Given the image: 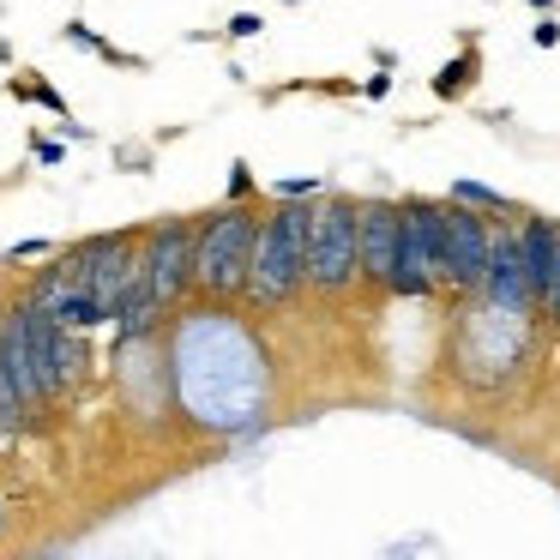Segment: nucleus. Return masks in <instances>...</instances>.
I'll return each mask as SVG.
<instances>
[{
    "label": "nucleus",
    "instance_id": "1",
    "mask_svg": "<svg viewBox=\"0 0 560 560\" xmlns=\"http://www.w3.org/2000/svg\"><path fill=\"white\" fill-rule=\"evenodd\" d=\"M307 230H314V199H278V206H266L254 266H247V290H242L259 314L290 307L307 290Z\"/></svg>",
    "mask_w": 560,
    "mask_h": 560
},
{
    "label": "nucleus",
    "instance_id": "2",
    "mask_svg": "<svg viewBox=\"0 0 560 560\" xmlns=\"http://www.w3.org/2000/svg\"><path fill=\"white\" fill-rule=\"evenodd\" d=\"M259 218L266 211L254 199H223L211 218H199L194 230V290L206 302H235L247 290V266H254Z\"/></svg>",
    "mask_w": 560,
    "mask_h": 560
},
{
    "label": "nucleus",
    "instance_id": "3",
    "mask_svg": "<svg viewBox=\"0 0 560 560\" xmlns=\"http://www.w3.org/2000/svg\"><path fill=\"white\" fill-rule=\"evenodd\" d=\"M355 283H362V199L326 187L314 199V230H307V290L338 302Z\"/></svg>",
    "mask_w": 560,
    "mask_h": 560
},
{
    "label": "nucleus",
    "instance_id": "4",
    "mask_svg": "<svg viewBox=\"0 0 560 560\" xmlns=\"http://www.w3.org/2000/svg\"><path fill=\"white\" fill-rule=\"evenodd\" d=\"M494 223H500V218L464 206V199H440V242H434L440 290H452V295L482 290L488 254H494Z\"/></svg>",
    "mask_w": 560,
    "mask_h": 560
},
{
    "label": "nucleus",
    "instance_id": "5",
    "mask_svg": "<svg viewBox=\"0 0 560 560\" xmlns=\"http://www.w3.org/2000/svg\"><path fill=\"white\" fill-rule=\"evenodd\" d=\"M434 242H440V199L410 194V199H404V223H398V266H392L386 295H404V302H428V295H440Z\"/></svg>",
    "mask_w": 560,
    "mask_h": 560
},
{
    "label": "nucleus",
    "instance_id": "6",
    "mask_svg": "<svg viewBox=\"0 0 560 560\" xmlns=\"http://www.w3.org/2000/svg\"><path fill=\"white\" fill-rule=\"evenodd\" d=\"M194 218H163L139 235V259H145L151 295L163 307H175L182 295H194Z\"/></svg>",
    "mask_w": 560,
    "mask_h": 560
},
{
    "label": "nucleus",
    "instance_id": "7",
    "mask_svg": "<svg viewBox=\"0 0 560 560\" xmlns=\"http://www.w3.org/2000/svg\"><path fill=\"white\" fill-rule=\"evenodd\" d=\"M31 302H43L55 319H61V326H73V331L109 326V314H103V302H97V290H91L79 254H61L49 271H37V283H31Z\"/></svg>",
    "mask_w": 560,
    "mask_h": 560
},
{
    "label": "nucleus",
    "instance_id": "8",
    "mask_svg": "<svg viewBox=\"0 0 560 560\" xmlns=\"http://www.w3.org/2000/svg\"><path fill=\"white\" fill-rule=\"evenodd\" d=\"M482 295H488V307H494V314H512V319H530V314H536V295H530V271H524L518 230H506V223H494V254H488Z\"/></svg>",
    "mask_w": 560,
    "mask_h": 560
},
{
    "label": "nucleus",
    "instance_id": "9",
    "mask_svg": "<svg viewBox=\"0 0 560 560\" xmlns=\"http://www.w3.org/2000/svg\"><path fill=\"white\" fill-rule=\"evenodd\" d=\"M398 223H404V199H362V283L368 290H386L392 283Z\"/></svg>",
    "mask_w": 560,
    "mask_h": 560
},
{
    "label": "nucleus",
    "instance_id": "10",
    "mask_svg": "<svg viewBox=\"0 0 560 560\" xmlns=\"http://www.w3.org/2000/svg\"><path fill=\"white\" fill-rule=\"evenodd\" d=\"M518 247H524V271H530L536 314H542L548 290H555V271H560V223L555 218H524L518 223Z\"/></svg>",
    "mask_w": 560,
    "mask_h": 560
},
{
    "label": "nucleus",
    "instance_id": "11",
    "mask_svg": "<svg viewBox=\"0 0 560 560\" xmlns=\"http://www.w3.org/2000/svg\"><path fill=\"white\" fill-rule=\"evenodd\" d=\"M476 79H482V55H476V43H470V49H464V55H452V61L440 67L434 79H428V91H434L440 103H458L464 91L476 85Z\"/></svg>",
    "mask_w": 560,
    "mask_h": 560
},
{
    "label": "nucleus",
    "instance_id": "12",
    "mask_svg": "<svg viewBox=\"0 0 560 560\" xmlns=\"http://www.w3.org/2000/svg\"><path fill=\"white\" fill-rule=\"evenodd\" d=\"M446 199H464V206L488 211V218H512V199H506V194H494L488 182H470V175H458V182L446 187Z\"/></svg>",
    "mask_w": 560,
    "mask_h": 560
},
{
    "label": "nucleus",
    "instance_id": "13",
    "mask_svg": "<svg viewBox=\"0 0 560 560\" xmlns=\"http://www.w3.org/2000/svg\"><path fill=\"white\" fill-rule=\"evenodd\" d=\"M7 91H13V97H37V103H43V109H55V115H61V121H67V97H61V91H49V85H43V79H37V73H25V79H13V85H7Z\"/></svg>",
    "mask_w": 560,
    "mask_h": 560
},
{
    "label": "nucleus",
    "instance_id": "14",
    "mask_svg": "<svg viewBox=\"0 0 560 560\" xmlns=\"http://www.w3.org/2000/svg\"><path fill=\"white\" fill-rule=\"evenodd\" d=\"M326 194V175H290V182H271V199H319Z\"/></svg>",
    "mask_w": 560,
    "mask_h": 560
},
{
    "label": "nucleus",
    "instance_id": "15",
    "mask_svg": "<svg viewBox=\"0 0 560 560\" xmlns=\"http://www.w3.org/2000/svg\"><path fill=\"white\" fill-rule=\"evenodd\" d=\"M259 31H266V19L259 13H235L230 25H223V37H235V43H247V37H259Z\"/></svg>",
    "mask_w": 560,
    "mask_h": 560
},
{
    "label": "nucleus",
    "instance_id": "16",
    "mask_svg": "<svg viewBox=\"0 0 560 560\" xmlns=\"http://www.w3.org/2000/svg\"><path fill=\"white\" fill-rule=\"evenodd\" d=\"M355 97H368V103H380V97H392V67H380V73H368L362 85H355Z\"/></svg>",
    "mask_w": 560,
    "mask_h": 560
},
{
    "label": "nucleus",
    "instance_id": "17",
    "mask_svg": "<svg viewBox=\"0 0 560 560\" xmlns=\"http://www.w3.org/2000/svg\"><path fill=\"white\" fill-rule=\"evenodd\" d=\"M530 43H536V49H560V19L542 13V19H536V31H530Z\"/></svg>",
    "mask_w": 560,
    "mask_h": 560
},
{
    "label": "nucleus",
    "instance_id": "18",
    "mask_svg": "<svg viewBox=\"0 0 560 560\" xmlns=\"http://www.w3.org/2000/svg\"><path fill=\"white\" fill-rule=\"evenodd\" d=\"M230 199H254V170L247 163H230Z\"/></svg>",
    "mask_w": 560,
    "mask_h": 560
},
{
    "label": "nucleus",
    "instance_id": "19",
    "mask_svg": "<svg viewBox=\"0 0 560 560\" xmlns=\"http://www.w3.org/2000/svg\"><path fill=\"white\" fill-rule=\"evenodd\" d=\"M67 43H79V49H103V37L91 25H67Z\"/></svg>",
    "mask_w": 560,
    "mask_h": 560
},
{
    "label": "nucleus",
    "instance_id": "20",
    "mask_svg": "<svg viewBox=\"0 0 560 560\" xmlns=\"http://www.w3.org/2000/svg\"><path fill=\"white\" fill-rule=\"evenodd\" d=\"M61 158H67L61 145H49V139H37V163H61Z\"/></svg>",
    "mask_w": 560,
    "mask_h": 560
},
{
    "label": "nucleus",
    "instance_id": "21",
    "mask_svg": "<svg viewBox=\"0 0 560 560\" xmlns=\"http://www.w3.org/2000/svg\"><path fill=\"white\" fill-rule=\"evenodd\" d=\"M542 314H548V319H555V326H560V271H555V290H548V307H542Z\"/></svg>",
    "mask_w": 560,
    "mask_h": 560
},
{
    "label": "nucleus",
    "instance_id": "22",
    "mask_svg": "<svg viewBox=\"0 0 560 560\" xmlns=\"http://www.w3.org/2000/svg\"><path fill=\"white\" fill-rule=\"evenodd\" d=\"M524 7H536V13H555L560 0H524Z\"/></svg>",
    "mask_w": 560,
    "mask_h": 560
},
{
    "label": "nucleus",
    "instance_id": "23",
    "mask_svg": "<svg viewBox=\"0 0 560 560\" xmlns=\"http://www.w3.org/2000/svg\"><path fill=\"white\" fill-rule=\"evenodd\" d=\"M0 530H7V512H0Z\"/></svg>",
    "mask_w": 560,
    "mask_h": 560
},
{
    "label": "nucleus",
    "instance_id": "24",
    "mask_svg": "<svg viewBox=\"0 0 560 560\" xmlns=\"http://www.w3.org/2000/svg\"><path fill=\"white\" fill-rule=\"evenodd\" d=\"M290 7H302V0H290Z\"/></svg>",
    "mask_w": 560,
    "mask_h": 560
}]
</instances>
